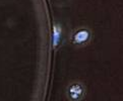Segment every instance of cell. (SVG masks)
<instances>
[{
  "instance_id": "obj_1",
  "label": "cell",
  "mask_w": 123,
  "mask_h": 101,
  "mask_svg": "<svg viewBox=\"0 0 123 101\" xmlns=\"http://www.w3.org/2000/svg\"><path fill=\"white\" fill-rule=\"evenodd\" d=\"M65 94L69 101H82L86 97V86L80 81H72L66 86Z\"/></svg>"
},
{
  "instance_id": "obj_2",
  "label": "cell",
  "mask_w": 123,
  "mask_h": 101,
  "mask_svg": "<svg viewBox=\"0 0 123 101\" xmlns=\"http://www.w3.org/2000/svg\"><path fill=\"white\" fill-rule=\"evenodd\" d=\"M91 38V32L86 27H80L76 29L71 36V42L74 45H85Z\"/></svg>"
},
{
  "instance_id": "obj_3",
  "label": "cell",
  "mask_w": 123,
  "mask_h": 101,
  "mask_svg": "<svg viewBox=\"0 0 123 101\" xmlns=\"http://www.w3.org/2000/svg\"><path fill=\"white\" fill-rule=\"evenodd\" d=\"M61 34H62V28H61V25L58 24V23H55L54 28H53V45H54V47H57L58 43H60Z\"/></svg>"
}]
</instances>
